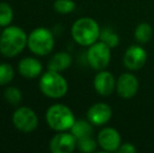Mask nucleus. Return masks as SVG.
Instances as JSON below:
<instances>
[{"mask_svg": "<svg viewBox=\"0 0 154 153\" xmlns=\"http://www.w3.org/2000/svg\"><path fill=\"white\" fill-rule=\"evenodd\" d=\"M27 37L21 27L6 26L0 35V53L6 58L18 56L27 45Z\"/></svg>", "mask_w": 154, "mask_h": 153, "instance_id": "1", "label": "nucleus"}, {"mask_svg": "<svg viewBox=\"0 0 154 153\" xmlns=\"http://www.w3.org/2000/svg\"><path fill=\"white\" fill-rule=\"evenodd\" d=\"M101 29L94 19L83 17L75 21L71 26V36L78 44L90 46L100 38Z\"/></svg>", "mask_w": 154, "mask_h": 153, "instance_id": "2", "label": "nucleus"}, {"mask_svg": "<svg viewBox=\"0 0 154 153\" xmlns=\"http://www.w3.org/2000/svg\"><path fill=\"white\" fill-rule=\"evenodd\" d=\"M40 90L45 96L51 99H61L67 93L68 84L60 72L48 70L40 79Z\"/></svg>", "mask_w": 154, "mask_h": 153, "instance_id": "3", "label": "nucleus"}, {"mask_svg": "<svg viewBox=\"0 0 154 153\" xmlns=\"http://www.w3.org/2000/svg\"><path fill=\"white\" fill-rule=\"evenodd\" d=\"M46 122L53 130L67 131L70 130L75 124V118L70 108L62 104H55L51 106L46 111Z\"/></svg>", "mask_w": 154, "mask_h": 153, "instance_id": "4", "label": "nucleus"}, {"mask_svg": "<svg viewBox=\"0 0 154 153\" xmlns=\"http://www.w3.org/2000/svg\"><path fill=\"white\" fill-rule=\"evenodd\" d=\"M55 38L49 29L37 27L27 37V46L29 50L37 56H46L53 50Z\"/></svg>", "mask_w": 154, "mask_h": 153, "instance_id": "5", "label": "nucleus"}, {"mask_svg": "<svg viewBox=\"0 0 154 153\" xmlns=\"http://www.w3.org/2000/svg\"><path fill=\"white\" fill-rule=\"evenodd\" d=\"M110 47L104 42H95L90 45L87 51V61L95 70H103L108 66L111 58Z\"/></svg>", "mask_w": 154, "mask_h": 153, "instance_id": "6", "label": "nucleus"}, {"mask_svg": "<svg viewBox=\"0 0 154 153\" xmlns=\"http://www.w3.org/2000/svg\"><path fill=\"white\" fill-rule=\"evenodd\" d=\"M13 124L21 132H32L38 127V116L29 107H20L13 113Z\"/></svg>", "mask_w": 154, "mask_h": 153, "instance_id": "7", "label": "nucleus"}, {"mask_svg": "<svg viewBox=\"0 0 154 153\" xmlns=\"http://www.w3.org/2000/svg\"><path fill=\"white\" fill-rule=\"evenodd\" d=\"M77 147V139L72 133L61 131L51 139L49 148L53 153H70Z\"/></svg>", "mask_w": 154, "mask_h": 153, "instance_id": "8", "label": "nucleus"}, {"mask_svg": "<svg viewBox=\"0 0 154 153\" xmlns=\"http://www.w3.org/2000/svg\"><path fill=\"white\" fill-rule=\"evenodd\" d=\"M138 86H140L138 80L135 76L129 72H125L119 77L116 84V89L121 98L131 99L136 94Z\"/></svg>", "mask_w": 154, "mask_h": 153, "instance_id": "9", "label": "nucleus"}, {"mask_svg": "<svg viewBox=\"0 0 154 153\" xmlns=\"http://www.w3.org/2000/svg\"><path fill=\"white\" fill-rule=\"evenodd\" d=\"M124 65L130 70H138L146 64L147 53L143 47L138 45H132L124 55Z\"/></svg>", "mask_w": 154, "mask_h": 153, "instance_id": "10", "label": "nucleus"}, {"mask_svg": "<svg viewBox=\"0 0 154 153\" xmlns=\"http://www.w3.org/2000/svg\"><path fill=\"white\" fill-rule=\"evenodd\" d=\"M97 143L107 152L118 151L121 146V135L114 128H104L97 134Z\"/></svg>", "mask_w": 154, "mask_h": 153, "instance_id": "11", "label": "nucleus"}, {"mask_svg": "<svg viewBox=\"0 0 154 153\" xmlns=\"http://www.w3.org/2000/svg\"><path fill=\"white\" fill-rule=\"evenodd\" d=\"M116 81L111 72H105V70H100L93 80V86L94 89L100 96H108L113 92L116 88Z\"/></svg>", "mask_w": 154, "mask_h": 153, "instance_id": "12", "label": "nucleus"}, {"mask_svg": "<svg viewBox=\"0 0 154 153\" xmlns=\"http://www.w3.org/2000/svg\"><path fill=\"white\" fill-rule=\"evenodd\" d=\"M112 116V110L110 106L105 103L93 104L87 111V118L91 124L101 126L109 122Z\"/></svg>", "mask_w": 154, "mask_h": 153, "instance_id": "13", "label": "nucleus"}, {"mask_svg": "<svg viewBox=\"0 0 154 153\" xmlns=\"http://www.w3.org/2000/svg\"><path fill=\"white\" fill-rule=\"evenodd\" d=\"M18 70L25 79H35L42 72V64L36 58L27 57L19 62Z\"/></svg>", "mask_w": 154, "mask_h": 153, "instance_id": "14", "label": "nucleus"}, {"mask_svg": "<svg viewBox=\"0 0 154 153\" xmlns=\"http://www.w3.org/2000/svg\"><path fill=\"white\" fill-rule=\"evenodd\" d=\"M71 61L72 59L69 54L65 53V51H60L51 58L48 64H47V67H48V70L62 72L71 65Z\"/></svg>", "mask_w": 154, "mask_h": 153, "instance_id": "15", "label": "nucleus"}, {"mask_svg": "<svg viewBox=\"0 0 154 153\" xmlns=\"http://www.w3.org/2000/svg\"><path fill=\"white\" fill-rule=\"evenodd\" d=\"M70 132L75 135V139H83V137L91 136L93 130L90 123L83 120H79L75 121V124L72 125V127L70 128Z\"/></svg>", "mask_w": 154, "mask_h": 153, "instance_id": "16", "label": "nucleus"}, {"mask_svg": "<svg viewBox=\"0 0 154 153\" xmlns=\"http://www.w3.org/2000/svg\"><path fill=\"white\" fill-rule=\"evenodd\" d=\"M153 35V29L149 23L143 22L136 26L134 31V38L137 42L140 43H147L150 41Z\"/></svg>", "mask_w": 154, "mask_h": 153, "instance_id": "17", "label": "nucleus"}, {"mask_svg": "<svg viewBox=\"0 0 154 153\" xmlns=\"http://www.w3.org/2000/svg\"><path fill=\"white\" fill-rule=\"evenodd\" d=\"M100 39L102 42L107 44L110 48H114L119 45L120 42V38H119L118 34L114 31H112L110 27H105L100 34Z\"/></svg>", "mask_w": 154, "mask_h": 153, "instance_id": "18", "label": "nucleus"}, {"mask_svg": "<svg viewBox=\"0 0 154 153\" xmlns=\"http://www.w3.org/2000/svg\"><path fill=\"white\" fill-rule=\"evenodd\" d=\"M13 18H14V12L11 5L4 2H0V26H8Z\"/></svg>", "mask_w": 154, "mask_h": 153, "instance_id": "19", "label": "nucleus"}, {"mask_svg": "<svg viewBox=\"0 0 154 153\" xmlns=\"http://www.w3.org/2000/svg\"><path fill=\"white\" fill-rule=\"evenodd\" d=\"M15 72L12 65L8 63L0 64V86L11 83L14 79Z\"/></svg>", "mask_w": 154, "mask_h": 153, "instance_id": "20", "label": "nucleus"}, {"mask_svg": "<svg viewBox=\"0 0 154 153\" xmlns=\"http://www.w3.org/2000/svg\"><path fill=\"white\" fill-rule=\"evenodd\" d=\"M4 98L13 106H17L22 101V93L17 87L10 86L4 90Z\"/></svg>", "mask_w": 154, "mask_h": 153, "instance_id": "21", "label": "nucleus"}, {"mask_svg": "<svg viewBox=\"0 0 154 153\" xmlns=\"http://www.w3.org/2000/svg\"><path fill=\"white\" fill-rule=\"evenodd\" d=\"M54 8L59 14H69L75 8V3L72 0H56Z\"/></svg>", "mask_w": 154, "mask_h": 153, "instance_id": "22", "label": "nucleus"}, {"mask_svg": "<svg viewBox=\"0 0 154 153\" xmlns=\"http://www.w3.org/2000/svg\"><path fill=\"white\" fill-rule=\"evenodd\" d=\"M77 148L82 152L90 153L97 149V143L91 136L77 139Z\"/></svg>", "mask_w": 154, "mask_h": 153, "instance_id": "23", "label": "nucleus"}, {"mask_svg": "<svg viewBox=\"0 0 154 153\" xmlns=\"http://www.w3.org/2000/svg\"><path fill=\"white\" fill-rule=\"evenodd\" d=\"M136 151V148L134 147L133 144L130 143H126V144H121L120 148L118 149V152L121 153H134Z\"/></svg>", "mask_w": 154, "mask_h": 153, "instance_id": "24", "label": "nucleus"}]
</instances>
